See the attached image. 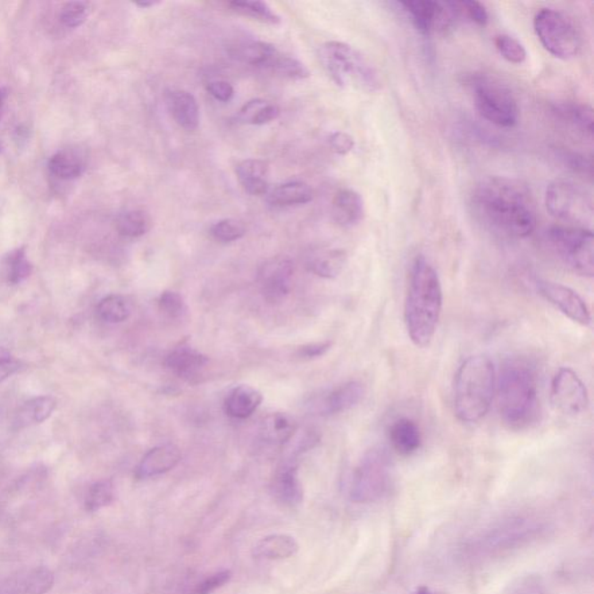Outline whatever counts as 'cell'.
Masks as SVG:
<instances>
[{
  "label": "cell",
  "mask_w": 594,
  "mask_h": 594,
  "mask_svg": "<svg viewBox=\"0 0 594 594\" xmlns=\"http://www.w3.org/2000/svg\"><path fill=\"white\" fill-rule=\"evenodd\" d=\"M161 4L158 0H139V2H135V5L139 7V9H150Z\"/></svg>",
  "instance_id": "cell-52"
},
{
  "label": "cell",
  "mask_w": 594,
  "mask_h": 594,
  "mask_svg": "<svg viewBox=\"0 0 594 594\" xmlns=\"http://www.w3.org/2000/svg\"><path fill=\"white\" fill-rule=\"evenodd\" d=\"M545 202L550 215L570 227L588 228L586 224L592 222V197L580 182L566 178L551 181Z\"/></svg>",
  "instance_id": "cell-7"
},
{
  "label": "cell",
  "mask_w": 594,
  "mask_h": 594,
  "mask_svg": "<svg viewBox=\"0 0 594 594\" xmlns=\"http://www.w3.org/2000/svg\"><path fill=\"white\" fill-rule=\"evenodd\" d=\"M294 275V263L289 257L267 260L258 273L260 290L266 302L279 305L290 292Z\"/></svg>",
  "instance_id": "cell-14"
},
{
  "label": "cell",
  "mask_w": 594,
  "mask_h": 594,
  "mask_svg": "<svg viewBox=\"0 0 594 594\" xmlns=\"http://www.w3.org/2000/svg\"><path fill=\"white\" fill-rule=\"evenodd\" d=\"M393 485V464L383 448H372L364 454L353 472L349 483L352 502L367 504L378 502L389 494Z\"/></svg>",
  "instance_id": "cell-6"
},
{
  "label": "cell",
  "mask_w": 594,
  "mask_h": 594,
  "mask_svg": "<svg viewBox=\"0 0 594 594\" xmlns=\"http://www.w3.org/2000/svg\"><path fill=\"white\" fill-rule=\"evenodd\" d=\"M164 364L173 374L182 379L192 380L204 370L208 364V358L197 349L181 345L166 356Z\"/></svg>",
  "instance_id": "cell-23"
},
{
  "label": "cell",
  "mask_w": 594,
  "mask_h": 594,
  "mask_svg": "<svg viewBox=\"0 0 594 594\" xmlns=\"http://www.w3.org/2000/svg\"><path fill=\"white\" fill-rule=\"evenodd\" d=\"M397 4L409 15L414 29L425 37H431L434 33L446 32L456 22L457 19H460L456 2L406 0V2Z\"/></svg>",
  "instance_id": "cell-12"
},
{
  "label": "cell",
  "mask_w": 594,
  "mask_h": 594,
  "mask_svg": "<svg viewBox=\"0 0 594 594\" xmlns=\"http://www.w3.org/2000/svg\"><path fill=\"white\" fill-rule=\"evenodd\" d=\"M54 583V573L45 566H37L0 581V594H46L52 590Z\"/></svg>",
  "instance_id": "cell-16"
},
{
  "label": "cell",
  "mask_w": 594,
  "mask_h": 594,
  "mask_svg": "<svg viewBox=\"0 0 594 594\" xmlns=\"http://www.w3.org/2000/svg\"><path fill=\"white\" fill-rule=\"evenodd\" d=\"M272 494L278 503L286 507H297L303 500V488L294 462L285 464L275 473Z\"/></svg>",
  "instance_id": "cell-18"
},
{
  "label": "cell",
  "mask_w": 594,
  "mask_h": 594,
  "mask_svg": "<svg viewBox=\"0 0 594 594\" xmlns=\"http://www.w3.org/2000/svg\"><path fill=\"white\" fill-rule=\"evenodd\" d=\"M7 96H9V91H7V88H0V116H2L4 106H5Z\"/></svg>",
  "instance_id": "cell-53"
},
{
  "label": "cell",
  "mask_w": 594,
  "mask_h": 594,
  "mask_svg": "<svg viewBox=\"0 0 594 594\" xmlns=\"http://www.w3.org/2000/svg\"><path fill=\"white\" fill-rule=\"evenodd\" d=\"M96 314L106 323H121L130 316V303L120 295H110L99 302Z\"/></svg>",
  "instance_id": "cell-37"
},
{
  "label": "cell",
  "mask_w": 594,
  "mask_h": 594,
  "mask_svg": "<svg viewBox=\"0 0 594 594\" xmlns=\"http://www.w3.org/2000/svg\"><path fill=\"white\" fill-rule=\"evenodd\" d=\"M229 54L242 63L270 70L280 52L267 42L250 40L231 46Z\"/></svg>",
  "instance_id": "cell-22"
},
{
  "label": "cell",
  "mask_w": 594,
  "mask_h": 594,
  "mask_svg": "<svg viewBox=\"0 0 594 594\" xmlns=\"http://www.w3.org/2000/svg\"><path fill=\"white\" fill-rule=\"evenodd\" d=\"M496 390L494 363L488 356H469L454 380V411L461 422H479L490 410Z\"/></svg>",
  "instance_id": "cell-4"
},
{
  "label": "cell",
  "mask_w": 594,
  "mask_h": 594,
  "mask_svg": "<svg viewBox=\"0 0 594 594\" xmlns=\"http://www.w3.org/2000/svg\"><path fill=\"white\" fill-rule=\"evenodd\" d=\"M171 115L182 130H196L200 123V108L196 96L184 90L170 91L166 95Z\"/></svg>",
  "instance_id": "cell-21"
},
{
  "label": "cell",
  "mask_w": 594,
  "mask_h": 594,
  "mask_svg": "<svg viewBox=\"0 0 594 594\" xmlns=\"http://www.w3.org/2000/svg\"><path fill=\"white\" fill-rule=\"evenodd\" d=\"M181 460L180 449L176 445L165 444L157 446L147 452L136 468L138 480L163 475L172 471Z\"/></svg>",
  "instance_id": "cell-17"
},
{
  "label": "cell",
  "mask_w": 594,
  "mask_h": 594,
  "mask_svg": "<svg viewBox=\"0 0 594 594\" xmlns=\"http://www.w3.org/2000/svg\"><path fill=\"white\" fill-rule=\"evenodd\" d=\"M159 310L165 314L166 317L171 318V320H178L184 316L185 313L188 312V306L184 298H182L180 294L176 292H166L161 295L158 300Z\"/></svg>",
  "instance_id": "cell-44"
},
{
  "label": "cell",
  "mask_w": 594,
  "mask_h": 594,
  "mask_svg": "<svg viewBox=\"0 0 594 594\" xmlns=\"http://www.w3.org/2000/svg\"><path fill=\"white\" fill-rule=\"evenodd\" d=\"M297 430V422L292 415L275 413L264 418L260 425V436L263 440L272 445H283L294 437Z\"/></svg>",
  "instance_id": "cell-28"
},
{
  "label": "cell",
  "mask_w": 594,
  "mask_h": 594,
  "mask_svg": "<svg viewBox=\"0 0 594 594\" xmlns=\"http://www.w3.org/2000/svg\"><path fill=\"white\" fill-rule=\"evenodd\" d=\"M246 232L244 224L234 219L221 220L211 228L213 238L222 243L236 242V240L243 238Z\"/></svg>",
  "instance_id": "cell-42"
},
{
  "label": "cell",
  "mask_w": 594,
  "mask_h": 594,
  "mask_svg": "<svg viewBox=\"0 0 594 594\" xmlns=\"http://www.w3.org/2000/svg\"><path fill=\"white\" fill-rule=\"evenodd\" d=\"M331 341H323V343L305 345V347L298 349V356L306 359L321 358V356H323L325 353L328 352L330 348H331Z\"/></svg>",
  "instance_id": "cell-51"
},
{
  "label": "cell",
  "mask_w": 594,
  "mask_h": 594,
  "mask_svg": "<svg viewBox=\"0 0 594 594\" xmlns=\"http://www.w3.org/2000/svg\"><path fill=\"white\" fill-rule=\"evenodd\" d=\"M347 255L339 248H326L314 254L308 260V269L317 277L335 279L347 265Z\"/></svg>",
  "instance_id": "cell-29"
},
{
  "label": "cell",
  "mask_w": 594,
  "mask_h": 594,
  "mask_svg": "<svg viewBox=\"0 0 594 594\" xmlns=\"http://www.w3.org/2000/svg\"><path fill=\"white\" fill-rule=\"evenodd\" d=\"M472 88L477 111L485 120L502 128L518 123V103L506 85L494 77L479 75L473 77Z\"/></svg>",
  "instance_id": "cell-8"
},
{
  "label": "cell",
  "mask_w": 594,
  "mask_h": 594,
  "mask_svg": "<svg viewBox=\"0 0 594 594\" xmlns=\"http://www.w3.org/2000/svg\"><path fill=\"white\" fill-rule=\"evenodd\" d=\"M232 577L230 570H222L205 577L194 588L192 594H212L230 581Z\"/></svg>",
  "instance_id": "cell-46"
},
{
  "label": "cell",
  "mask_w": 594,
  "mask_h": 594,
  "mask_svg": "<svg viewBox=\"0 0 594 594\" xmlns=\"http://www.w3.org/2000/svg\"><path fill=\"white\" fill-rule=\"evenodd\" d=\"M329 145L336 154L345 156L355 149L356 142L351 135L344 133V131H336L330 135Z\"/></svg>",
  "instance_id": "cell-49"
},
{
  "label": "cell",
  "mask_w": 594,
  "mask_h": 594,
  "mask_svg": "<svg viewBox=\"0 0 594 594\" xmlns=\"http://www.w3.org/2000/svg\"><path fill=\"white\" fill-rule=\"evenodd\" d=\"M88 13H90V7L88 3H67L61 11L60 21L69 29H76L87 21Z\"/></svg>",
  "instance_id": "cell-43"
},
{
  "label": "cell",
  "mask_w": 594,
  "mask_h": 594,
  "mask_svg": "<svg viewBox=\"0 0 594 594\" xmlns=\"http://www.w3.org/2000/svg\"><path fill=\"white\" fill-rule=\"evenodd\" d=\"M542 531L541 523L531 516H516L502 520L496 527L484 531L471 546V550L477 555H492L503 550L514 548L538 537Z\"/></svg>",
  "instance_id": "cell-11"
},
{
  "label": "cell",
  "mask_w": 594,
  "mask_h": 594,
  "mask_svg": "<svg viewBox=\"0 0 594 594\" xmlns=\"http://www.w3.org/2000/svg\"><path fill=\"white\" fill-rule=\"evenodd\" d=\"M507 594H547V592L541 578L530 574L515 581Z\"/></svg>",
  "instance_id": "cell-47"
},
{
  "label": "cell",
  "mask_w": 594,
  "mask_h": 594,
  "mask_svg": "<svg viewBox=\"0 0 594 594\" xmlns=\"http://www.w3.org/2000/svg\"><path fill=\"white\" fill-rule=\"evenodd\" d=\"M413 594H432V593L430 592L429 589L421 588V589L417 590V591H415Z\"/></svg>",
  "instance_id": "cell-54"
},
{
  "label": "cell",
  "mask_w": 594,
  "mask_h": 594,
  "mask_svg": "<svg viewBox=\"0 0 594 594\" xmlns=\"http://www.w3.org/2000/svg\"><path fill=\"white\" fill-rule=\"evenodd\" d=\"M389 440L399 456H413L422 445V432L417 422L410 418L396 421L389 430Z\"/></svg>",
  "instance_id": "cell-27"
},
{
  "label": "cell",
  "mask_w": 594,
  "mask_h": 594,
  "mask_svg": "<svg viewBox=\"0 0 594 594\" xmlns=\"http://www.w3.org/2000/svg\"><path fill=\"white\" fill-rule=\"evenodd\" d=\"M442 312L440 279L425 257L414 259L404 303V322L411 341L427 347L436 335Z\"/></svg>",
  "instance_id": "cell-2"
},
{
  "label": "cell",
  "mask_w": 594,
  "mask_h": 594,
  "mask_svg": "<svg viewBox=\"0 0 594 594\" xmlns=\"http://www.w3.org/2000/svg\"><path fill=\"white\" fill-rule=\"evenodd\" d=\"M153 227V220L145 211H130L121 213L116 220V230L127 238L145 236Z\"/></svg>",
  "instance_id": "cell-36"
},
{
  "label": "cell",
  "mask_w": 594,
  "mask_h": 594,
  "mask_svg": "<svg viewBox=\"0 0 594 594\" xmlns=\"http://www.w3.org/2000/svg\"><path fill=\"white\" fill-rule=\"evenodd\" d=\"M534 29L543 48L560 60H572L580 54L581 38L576 27L561 12L542 9L535 14Z\"/></svg>",
  "instance_id": "cell-10"
},
{
  "label": "cell",
  "mask_w": 594,
  "mask_h": 594,
  "mask_svg": "<svg viewBox=\"0 0 594 594\" xmlns=\"http://www.w3.org/2000/svg\"><path fill=\"white\" fill-rule=\"evenodd\" d=\"M557 113L574 130L592 139L594 116L591 106L584 104H565L558 106Z\"/></svg>",
  "instance_id": "cell-33"
},
{
  "label": "cell",
  "mask_w": 594,
  "mask_h": 594,
  "mask_svg": "<svg viewBox=\"0 0 594 594\" xmlns=\"http://www.w3.org/2000/svg\"><path fill=\"white\" fill-rule=\"evenodd\" d=\"M55 409L56 401L50 396H40V397L29 399L15 414L13 424L17 429L41 424L53 414Z\"/></svg>",
  "instance_id": "cell-31"
},
{
  "label": "cell",
  "mask_w": 594,
  "mask_h": 594,
  "mask_svg": "<svg viewBox=\"0 0 594 594\" xmlns=\"http://www.w3.org/2000/svg\"><path fill=\"white\" fill-rule=\"evenodd\" d=\"M300 546L297 540L287 534H272L260 539L252 548V555L259 560H286L297 554Z\"/></svg>",
  "instance_id": "cell-25"
},
{
  "label": "cell",
  "mask_w": 594,
  "mask_h": 594,
  "mask_svg": "<svg viewBox=\"0 0 594 594\" xmlns=\"http://www.w3.org/2000/svg\"><path fill=\"white\" fill-rule=\"evenodd\" d=\"M496 48L505 60L514 64H522L526 61L525 46L511 35L502 34L496 38Z\"/></svg>",
  "instance_id": "cell-41"
},
{
  "label": "cell",
  "mask_w": 594,
  "mask_h": 594,
  "mask_svg": "<svg viewBox=\"0 0 594 594\" xmlns=\"http://www.w3.org/2000/svg\"><path fill=\"white\" fill-rule=\"evenodd\" d=\"M537 287L540 294L570 320L584 326L591 323V313L588 305L573 289L561 283L547 280H538Z\"/></svg>",
  "instance_id": "cell-15"
},
{
  "label": "cell",
  "mask_w": 594,
  "mask_h": 594,
  "mask_svg": "<svg viewBox=\"0 0 594 594\" xmlns=\"http://www.w3.org/2000/svg\"><path fill=\"white\" fill-rule=\"evenodd\" d=\"M460 19L467 18L476 25L487 26L489 14L483 4L473 2V0H464V2H456Z\"/></svg>",
  "instance_id": "cell-45"
},
{
  "label": "cell",
  "mask_w": 594,
  "mask_h": 594,
  "mask_svg": "<svg viewBox=\"0 0 594 594\" xmlns=\"http://www.w3.org/2000/svg\"><path fill=\"white\" fill-rule=\"evenodd\" d=\"M497 386L500 419L505 425L523 430L535 422L540 404L538 372L528 361H506Z\"/></svg>",
  "instance_id": "cell-3"
},
{
  "label": "cell",
  "mask_w": 594,
  "mask_h": 594,
  "mask_svg": "<svg viewBox=\"0 0 594 594\" xmlns=\"http://www.w3.org/2000/svg\"><path fill=\"white\" fill-rule=\"evenodd\" d=\"M548 239L558 257L581 277L594 274V238L591 229L556 225L549 229Z\"/></svg>",
  "instance_id": "cell-9"
},
{
  "label": "cell",
  "mask_w": 594,
  "mask_h": 594,
  "mask_svg": "<svg viewBox=\"0 0 594 594\" xmlns=\"http://www.w3.org/2000/svg\"><path fill=\"white\" fill-rule=\"evenodd\" d=\"M207 91L209 95L216 100L228 103L232 99L235 95L234 88L230 83L225 80H213L207 85Z\"/></svg>",
  "instance_id": "cell-50"
},
{
  "label": "cell",
  "mask_w": 594,
  "mask_h": 594,
  "mask_svg": "<svg viewBox=\"0 0 594 594\" xmlns=\"http://www.w3.org/2000/svg\"><path fill=\"white\" fill-rule=\"evenodd\" d=\"M237 178L244 191L250 196L259 197L269 194V165L262 159H246L236 166Z\"/></svg>",
  "instance_id": "cell-24"
},
{
  "label": "cell",
  "mask_w": 594,
  "mask_h": 594,
  "mask_svg": "<svg viewBox=\"0 0 594 594\" xmlns=\"http://www.w3.org/2000/svg\"><path fill=\"white\" fill-rule=\"evenodd\" d=\"M314 199V192L308 184L303 181H289L279 185L269 193L267 201L274 207H293L309 204Z\"/></svg>",
  "instance_id": "cell-30"
},
{
  "label": "cell",
  "mask_w": 594,
  "mask_h": 594,
  "mask_svg": "<svg viewBox=\"0 0 594 594\" xmlns=\"http://www.w3.org/2000/svg\"><path fill=\"white\" fill-rule=\"evenodd\" d=\"M280 116V108L275 104L263 99L247 101L237 115L239 122L252 124V126H263Z\"/></svg>",
  "instance_id": "cell-32"
},
{
  "label": "cell",
  "mask_w": 594,
  "mask_h": 594,
  "mask_svg": "<svg viewBox=\"0 0 594 594\" xmlns=\"http://www.w3.org/2000/svg\"><path fill=\"white\" fill-rule=\"evenodd\" d=\"M50 172L58 180H71L79 178L84 171L83 161L73 151H60L49 161Z\"/></svg>",
  "instance_id": "cell-35"
},
{
  "label": "cell",
  "mask_w": 594,
  "mask_h": 594,
  "mask_svg": "<svg viewBox=\"0 0 594 594\" xmlns=\"http://www.w3.org/2000/svg\"><path fill=\"white\" fill-rule=\"evenodd\" d=\"M473 211L500 235L525 238L537 228V207L525 182L515 178L488 177L473 193Z\"/></svg>",
  "instance_id": "cell-1"
},
{
  "label": "cell",
  "mask_w": 594,
  "mask_h": 594,
  "mask_svg": "<svg viewBox=\"0 0 594 594\" xmlns=\"http://www.w3.org/2000/svg\"><path fill=\"white\" fill-rule=\"evenodd\" d=\"M114 495V485L112 481H99L88 489L85 496V508L90 512L99 511L112 504Z\"/></svg>",
  "instance_id": "cell-38"
},
{
  "label": "cell",
  "mask_w": 594,
  "mask_h": 594,
  "mask_svg": "<svg viewBox=\"0 0 594 594\" xmlns=\"http://www.w3.org/2000/svg\"><path fill=\"white\" fill-rule=\"evenodd\" d=\"M7 280L12 285L26 280L32 273L33 266L27 258L25 247L12 251L6 258Z\"/></svg>",
  "instance_id": "cell-39"
},
{
  "label": "cell",
  "mask_w": 594,
  "mask_h": 594,
  "mask_svg": "<svg viewBox=\"0 0 594 594\" xmlns=\"http://www.w3.org/2000/svg\"><path fill=\"white\" fill-rule=\"evenodd\" d=\"M331 213L333 220L343 228L358 225L364 216L363 197L353 189H340L332 200Z\"/></svg>",
  "instance_id": "cell-20"
},
{
  "label": "cell",
  "mask_w": 594,
  "mask_h": 594,
  "mask_svg": "<svg viewBox=\"0 0 594 594\" xmlns=\"http://www.w3.org/2000/svg\"><path fill=\"white\" fill-rule=\"evenodd\" d=\"M271 71L293 80L305 79L310 77V71L302 62L297 58L279 54L272 64Z\"/></svg>",
  "instance_id": "cell-40"
},
{
  "label": "cell",
  "mask_w": 594,
  "mask_h": 594,
  "mask_svg": "<svg viewBox=\"0 0 594 594\" xmlns=\"http://www.w3.org/2000/svg\"><path fill=\"white\" fill-rule=\"evenodd\" d=\"M21 361H19L9 349L0 347V383L11 378L21 370Z\"/></svg>",
  "instance_id": "cell-48"
},
{
  "label": "cell",
  "mask_w": 594,
  "mask_h": 594,
  "mask_svg": "<svg viewBox=\"0 0 594 594\" xmlns=\"http://www.w3.org/2000/svg\"><path fill=\"white\" fill-rule=\"evenodd\" d=\"M550 399L561 414L576 417L589 406V391L577 372L572 368H561L551 382Z\"/></svg>",
  "instance_id": "cell-13"
},
{
  "label": "cell",
  "mask_w": 594,
  "mask_h": 594,
  "mask_svg": "<svg viewBox=\"0 0 594 594\" xmlns=\"http://www.w3.org/2000/svg\"><path fill=\"white\" fill-rule=\"evenodd\" d=\"M236 13L270 25L281 23V17L267 3L259 0H234L228 4Z\"/></svg>",
  "instance_id": "cell-34"
},
{
  "label": "cell",
  "mask_w": 594,
  "mask_h": 594,
  "mask_svg": "<svg viewBox=\"0 0 594 594\" xmlns=\"http://www.w3.org/2000/svg\"><path fill=\"white\" fill-rule=\"evenodd\" d=\"M263 402V395L251 386H238L234 388L224 401L225 414L236 419L251 417Z\"/></svg>",
  "instance_id": "cell-26"
},
{
  "label": "cell",
  "mask_w": 594,
  "mask_h": 594,
  "mask_svg": "<svg viewBox=\"0 0 594 594\" xmlns=\"http://www.w3.org/2000/svg\"><path fill=\"white\" fill-rule=\"evenodd\" d=\"M320 58L338 87L345 88L355 83L361 90L367 92H375L381 88L379 72L371 62L344 42H325L320 48Z\"/></svg>",
  "instance_id": "cell-5"
},
{
  "label": "cell",
  "mask_w": 594,
  "mask_h": 594,
  "mask_svg": "<svg viewBox=\"0 0 594 594\" xmlns=\"http://www.w3.org/2000/svg\"><path fill=\"white\" fill-rule=\"evenodd\" d=\"M364 394V386L358 381L340 384L321 399L318 413L323 415L345 413L355 407L363 399Z\"/></svg>",
  "instance_id": "cell-19"
}]
</instances>
